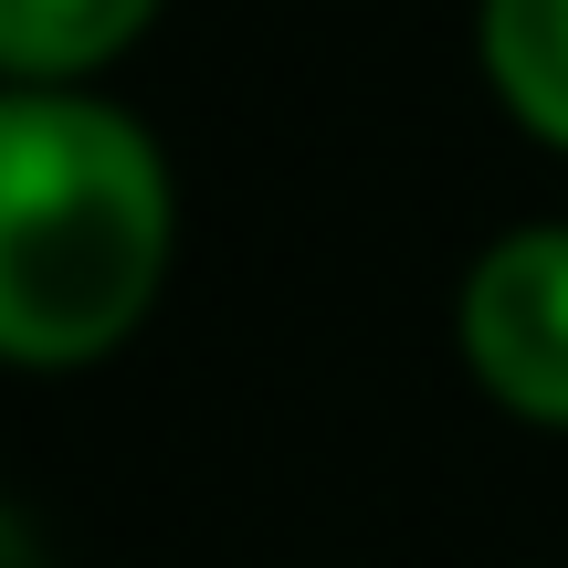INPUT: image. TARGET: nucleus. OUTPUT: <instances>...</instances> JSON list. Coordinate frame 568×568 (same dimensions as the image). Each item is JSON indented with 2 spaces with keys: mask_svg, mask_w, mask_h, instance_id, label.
Masks as SVG:
<instances>
[{
  "mask_svg": "<svg viewBox=\"0 0 568 568\" xmlns=\"http://www.w3.org/2000/svg\"><path fill=\"white\" fill-rule=\"evenodd\" d=\"M169 169L148 126L74 84L0 95V358L84 368L138 337L169 274Z\"/></svg>",
  "mask_w": 568,
  "mask_h": 568,
  "instance_id": "f257e3e1",
  "label": "nucleus"
},
{
  "mask_svg": "<svg viewBox=\"0 0 568 568\" xmlns=\"http://www.w3.org/2000/svg\"><path fill=\"white\" fill-rule=\"evenodd\" d=\"M453 337H464V368L516 422L568 432V222L495 232L464 274Z\"/></svg>",
  "mask_w": 568,
  "mask_h": 568,
  "instance_id": "f03ea898",
  "label": "nucleus"
},
{
  "mask_svg": "<svg viewBox=\"0 0 568 568\" xmlns=\"http://www.w3.org/2000/svg\"><path fill=\"white\" fill-rule=\"evenodd\" d=\"M159 21V0H0V74L11 84H74L105 53Z\"/></svg>",
  "mask_w": 568,
  "mask_h": 568,
  "instance_id": "7ed1b4c3",
  "label": "nucleus"
},
{
  "mask_svg": "<svg viewBox=\"0 0 568 568\" xmlns=\"http://www.w3.org/2000/svg\"><path fill=\"white\" fill-rule=\"evenodd\" d=\"M485 74L516 126L568 148V0H485Z\"/></svg>",
  "mask_w": 568,
  "mask_h": 568,
  "instance_id": "20e7f679",
  "label": "nucleus"
},
{
  "mask_svg": "<svg viewBox=\"0 0 568 568\" xmlns=\"http://www.w3.org/2000/svg\"><path fill=\"white\" fill-rule=\"evenodd\" d=\"M0 568H42V548L21 537V516H11V506H0Z\"/></svg>",
  "mask_w": 568,
  "mask_h": 568,
  "instance_id": "39448f33",
  "label": "nucleus"
}]
</instances>
